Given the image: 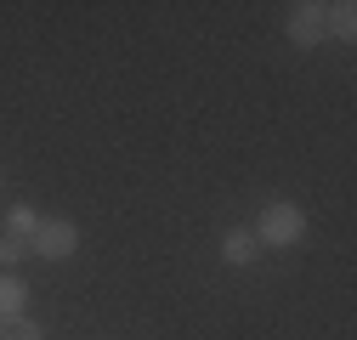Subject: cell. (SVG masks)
I'll use <instances>...</instances> for the list:
<instances>
[{
  "label": "cell",
  "instance_id": "1",
  "mask_svg": "<svg viewBox=\"0 0 357 340\" xmlns=\"http://www.w3.org/2000/svg\"><path fill=\"white\" fill-rule=\"evenodd\" d=\"M250 233H255L261 249H295V244L306 238V210H301L295 199H273V204L255 216Z\"/></svg>",
  "mask_w": 357,
  "mask_h": 340
},
{
  "label": "cell",
  "instance_id": "2",
  "mask_svg": "<svg viewBox=\"0 0 357 340\" xmlns=\"http://www.w3.org/2000/svg\"><path fill=\"white\" fill-rule=\"evenodd\" d=\"M74 249H79V227L68 216H40V227L29 238V255H40V261H68Z\"/></svg>",
  "mask_w": 357,
  "mask_h": 340
},
{
  "label": "cell",
  "instance_id": "3",
  "mask_svg": "<svg viewBox=\"0 0 357 340\" xmlns=\"http://www.w3.org/2000/svg\"><path fill=\"white\" fill-rule=\"evenodd\" d=\"M284 34H289V46L312 52V46H324L329 29H324V0H295V6L284 12Z\"/></svg>",
  "mask_w": 357,
  "mask_h": 340
},
{
  "label": "cell",
  "instance_id": "4",
  "mask_svg": "<svg viewBox=\"0 0 357 340\" xmlns=\"http://www.w3.org/2000/svg\"><path fill=\"white\" fill-rule=\"evenodd\" d=\"M255 255H261V244H255L250 227H227V233H221V261H227V267H250Z\"/></svg>",
  "mask_w": 357,
  "mask_h": 340
},
{
  "label": "cell",
  "instance_id": "5",
  "mask_svg": "<svg viewBox=\"0 0 357 340\" xmlns=\"http://www.w3.org/2000/svg\"><path fill=\"white\" fill-rule=\"evenodd\" d=\"M12 318H29V284L17 272H0V323Z\"/></svg>",
  "mask_w": 357,
  "mask_h": 340
},
{
  "label": "cell",
  "instance_id": "6",
  "mask_svg": "<svg viewBox=\"0 0 357 340\" xmlns=\"http://www.w3.org/2000/svg\"><path fill=\"white\" fill-rule=\"evenodd\" d=\"M324 29H329V40L351 46V40H357V6H351V0H329V6H324Z\"/></svg>",
  "mask_w": 357,
  "mask_h": 340
},
{
  "label": "cell",
  "instance_id": "7",
  "mask_svg": "<svg viewBox=\"0 0 357 340\" xmlns=\"http://www.w3.org/2000/svg\"><path fill=\"white\" fill-rule=\"evenodd\" d=\"M34 227H40V210H34V204H12V210H6V233L34 238Z\"/></svg>",
  "mask_w": 357,
  "mask_h": 340
},
{
  "label": "cell",
  "instance_id": "8",
  "mask_svg": "<svg viewBox=\"0 0 357 340\" xmlns=\"http://www.w3.org/2000/svg\"><path fill=\"white\" fill-rule=\"evenodd\" d=\"M29 255V238H17V233H6L0 227V272H17V261Z\"/></svg>",
  "mask_w": 357,
  "mask_h": 340
},
{
  "label": "cell",
  "instance_id": "9",
  "mask_svg": "<svg viewBox=\"0 0 357 340\" xmlns=\"http://www.w3.org/2000/svg\"><path fill=\"white\" fill-rule=\"evenodd\" d=\"M0 340H46V329L34 318H12V323H0Z\"/></svg>",
  "mask_w": 357,
  "mask_h": 340
}]
</instances>
